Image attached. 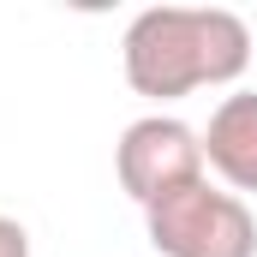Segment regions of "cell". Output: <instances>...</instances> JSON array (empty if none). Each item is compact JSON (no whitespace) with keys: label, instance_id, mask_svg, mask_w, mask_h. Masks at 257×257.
<instances>
[{"label":"cell","instance_id":"obj_1","mask_svg":"<svg viewBox=\"0 0 257 257\" xmlns=\"http://www.w3.org/2000/svg\"><path fill=\"white\" fill-rule=\"evenodd\" d=\"M251 54V30L227 6H150L120 36V72L150 102H180L209 84H233Z\"/></svg>","mask_w":257,"mask_h":257},{"label":"cell","instance_id":"obj_2","mask_svg":"<svg viewBox=\"0 0 257 257\" xmlns=\"http://www.w3.org/2000/svg\"><path fill=\"white\" fill-rule=\"evenodd\" d=\"M144 233L162 257H257V215L239 192L209 186V174L156 197L144 209Z\"/></svg>","mask_w":257,"mask_h":257},{"label":"cell","instance_id":"obj_3","mask_svg":"<svg viewBox=\"0 0 257 257\" xmlns=\"http://www.w3.org/2000/svg\"><path fill=\"white\" fill-rule=\"evenodd\" d=\"M114 174H120V192L150 209L156 197H168L209 174L203 168V132H192L174 114H144L114 144Z\"/></svg>","mask_w":257,"mask_h":257},{"label":"cell","instance_id":"obj_4","mask_svg":"<svg viewBox=\"0 0 257 257\" xmlns=\"http://www.w3.org/2000/svg\"><path fill=\"white\" fill-rule=\"evenodd\" d=\"M203 168L221 174L227 192H257V96L233 90L215 102L203 126Z\"/></svg>","mask_w":257,"mask_h":257},{"label":"cell","instance_id":"obj_5","mask_svg":"<svg viewBox=\"0 0 257 257\" xmlns=\"http://www.w3.org/2000/svg\"><path fill=\"white\" fill-rule=\"evenodd\" d=\"M0 257H30V233L12 215H0Z\"/></svg>","mask_w":257,"mask_h":257}]
</instances>
